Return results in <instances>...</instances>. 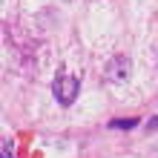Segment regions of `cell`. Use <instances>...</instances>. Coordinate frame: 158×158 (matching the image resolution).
Returning a JSON list of instances; mask_svg holds the SVG:
<instances>
[{"label": "cell", "instance_id": "cell-3", "mask_svg": "<svg viewBox=\"0 0 158 158\" xmlns=\"http://www.w3.org/2000/svg\"><path fill=\"white\" fill-rule=\"evenodd\" d=\"M135 124H138V118H118V121H112L109 127H112V129H132Z\"/></svg>", "mask_w": 158, "mask_h": 158}, {"label": "cell", "instance_id": "cell-2", "mask_svg": "<svg viewBox=\"0 0 158 158\" xmlns=\"http://www.w3.org/2000/svg\"><path fill=\"white\" fill-rule=\"evenodd\" d=\"M129 69H132V63H129L127 55H115V58L106 63V78H112V81H127V78H129Z\"/></svg>", "mask_w": 158, "mask_h": 158}, {"label": "cell", "instance_id": "cell-5", "mask_svg": "<svg viewBox=\"0 0 158 158\" xmlns=\"http://www.w3.org/2000/svg\"><path fill=\"white\" fill-rule=\"evenodd\" d=\"M147 129H158V118H152L150 124H147Z\"/></svg>", "mask_w": 158, "mask_h": 158}, {"label": "cell", "instance_id": "cell-4", "mask_svg": "<svg viewBox=\"0 0 158 158\" xmlns=\"http://www.w3.org/2000/svg\"><path fill=\"white\" fill-rule=\"evenodd\" d=\"M3 158H12V144L3 141Z\"/></svg>", "mask_w": 158, "mask_h": 158}, {"label": "cell", "instance_id": "cell-1", "mask_svg": "<svg viewBox=\"0 0 158 158\" xmlns=\"http://www.w3.org/2000/svg\"><path fill=\"white\" fill-rule=\"evenodd\" d=\"M52 92H55V101L60 106H69L75 101V95L81 92V81L75 75H69V72H58V78L52 83Z\"/></svg>", "mask_w": 158, "mask_h": 158}]
</instances>
